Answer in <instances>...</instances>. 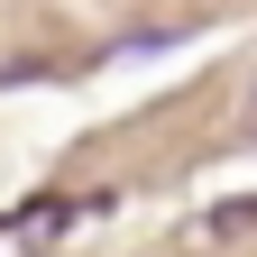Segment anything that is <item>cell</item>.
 <instances>
[{
  "mask_svg": "<svg viewBox=\"0 0 257 257\" xmlns=\"http://www.w3.org/2000/svg\"><path fill=\"white\" fill-rule=\"evenodd\" d=\"M248 128H257V101H248Z\"/></svg>",
  "mask_w": 257,
  "mask_h": 257,
  "instance_id": "obj_2",
  "label": "cell"
},
{
  "mask_svg": "<svg viewBox=\"0 0 257 257\" xmlns=\"http://www.w3.org/2000/svg\"><path fill=\"white\" fill-rule=\"evenodd\" d=\"M239 230H257V202H220V211L202 220V239H239Z\"/></svg>",
  "mask_w": 257,
  "mask_h": 257,
  "instance_id": "obj_1",
  "label": "cell"
}]
</instances>
